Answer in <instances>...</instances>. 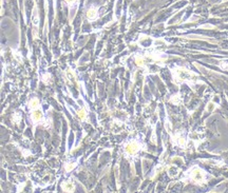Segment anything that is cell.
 Segmentation results:
<instances>
[{
	"instance_id": "cell-6",
	"label": "cell",
	"mask_w": 228,
	"mask_h": 193,
	"mask_svg": "<svg viewBox=\"0 0 228 193\" xmlns=\"http://www.w3.org/2000/svg\"><path fill=\"white\" fill-rule=\"evenodd\" d=\"M28 107H29V109L31 110V111H33V110H36V109H39L40 108L39 99H38V98H36V97L31 98V100H30L29 103H28Z\"/></svg>"
},
{
	"instance_id": "cell-11",
	"label": "cell",
	"mask_w": 228,
	"mask_h": 193,
	"mask_svg": "<svg viewBox=\"0 0 228 193\" xmlns=\"http://www.w3.org/2000/svg\"><path fill=\"white\" fill-rule=\"evenodd\" d=\"M66 75H67V78H68L69 80H71V81H74V80H75V74H74V72L72 71V70H67Z\"/></svg>"
},
{
	"instance_id": "cell-9",
	"label": "cell",
	"mask_w": 228,
	"mask_h": 193,
	"mask_svg": "<svg viewBox=\"0 0 228 193\" xmlns=\"http://www.w3.org/2000/svg\"><path fill=\"white\" fill-rule=\"evenodd\" d=\"M32 21H33V24H34V25H37V24L39 23V18H38V13H37L36 6L34 8V12H33V19H32Z\"/></svg>"
},
{
	"instance_id": "cell-3",
	"label": "cell",
	"mask_w": 228,
	"mask_h": 193,
	"mask_svg": "<svg viewBox=\"0 0 228 193\" xmlns=\"http://www.w3.org/2000/svg\"><path fill=\"white\" fill-rule=\"evenodd\" d=\"M173 76H174V79L178 82H194L195 80V75L192 73L191 71H189L187 69H184V68H178V69H174L173 70Z\"/></svg>"
},
{
	"instance_id": "cell-4",
	"label": "cell",
	"mask_w": 228,
	"mask_h": 193,
	"mask_svg": "<svg viewBox=\"0 0 228 193\" xmlns=\"http://www.w3.org/2000/svg\"><path fill=\"white\" fill-rule=\"evenodd\" d=\"M31 122H33L34 127L37 126V124H45V115H43V112L41 111V109H36V110L31 111Z\"/></svg>"
},
{
	"instance_id": "cell-8",
	"label": "cell",
	"mask_w": 228,
	"mask_h": 193,
	"mask_svg": "<svg viewBox=\"0 0 228 193\" xmlns=\"http://www.w3.org/2000/svg\"><path fill=\"white\" fill-rule=\"evenodd\" d=\"M77 115H78V117L81 119V120H85V119L87 118V111L84 108L78 109V110H77Z\"/></svg>"
},
{
	"instance_id": "cell-12",
	"label": "cell",
	"mask_w": 228,
	"mask_h": 193,
	"mask_svg": "<svg viewBox=\"0 0 228 193\" xmlns=\"http://www.w3.org/2000/svg\"><path fill=\"white\" fill-rule=\"evenodd\" d=\"M66 3H67V6H68L69 8H72V6L76 4V0H66Z\"/></svg>"
},
{
	"instance_id": "cell-5",
	"label": "cell",
	"mask_w": 228,
	"mask_h": 193,
	"mask_svg": "<svg viewBox=\"0 0 228 193\" xmlns=\"http://www.w3.org/2000/svg\"><path fill=\"white\" fill-rule=\"evenodd\" d=\"M97 17H98V11H97V8H90L89 10L87 11V18L89 19L90 21H94V20H96Z\"/></svg>"
},
{
	"instance_id": "cell-10",
	"label": "cell",
	"mask_w": 228,
	"mask_h": 193,
	"mask_svg": "<svg viewBox=\"0 0 228 193\" xmlns=\"http://www.w3.org/2000/svg\"><path fill=\"white\" fill-rule=\"evenodd\" d=\"M135 62L139 66H145V59L143 56L141 55H136L135 56Z\"/></svg>"
},
{
	"instance_id": "cell-7",
	"label": "cell",
	"mask_w": 228,
	"mask_h": 193,
	"mask_svg": "<svg viewBox=\"0 0 228 193\" xmlns=\"http://www.w3.org/2000/svg\"><path fill=\"white\" fill-rule=\"evenodd\" d=\"M63 190L66 191V192H73L75 190V186L72 182H65L63 184Z\"/></svg>"
},
{
	"instance_id": "cell-1",
	"label": "cell",
	"mask_w": 228,
	"mask_h": 193,
	"mask_svg": "<svg viewBox=\"0 0 228 193\" xmlns=\"http://www.w3.org/2000/svg\"><path fill=\"white\" fill-rule=\"evenodd\" d=\"M124 155L126 158L133 159L135 156H137L139 152L144 149V144L137 138H132L124 144Z\"/></svg>"
},
{
	"instance_id": "cell-13",
	"label": "cell",
	"mask_w": 228,
	"mask_h": 193,
	"mask_svg": "<svg viewBox=\"0 0 228 193\" xmlns=\"http://www.w3.org/2000/svg\"><path fill=\"white\" fill-rule=\"evenodd\" d=\"M75 165L76 164H73V163H70V164H67V166H66V170L67 171H71V170H73V168L75 167Z\"/></svg>"
},
{
	"instance_id": "cell-2",
	"label": "cell",
	"mask_w": 228,
	"mask_h": 193,
	"mask_svg": "<svg viewBox=\"0 0 228 193\" xmlns=\"http://www.w3.org/2000/svg\"><path fill=\"white\" fill-rule=\"evenodd\" d=\"M187 177L189 178V180L194 184H197V185H202L204 182H206L207 180V173L204 171L203 169H201L200 167H193L191 169L189 170L186 173Z\"/></svg>"
}]
</instances>
